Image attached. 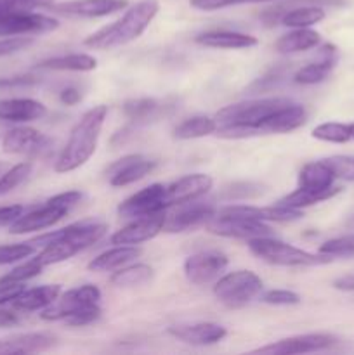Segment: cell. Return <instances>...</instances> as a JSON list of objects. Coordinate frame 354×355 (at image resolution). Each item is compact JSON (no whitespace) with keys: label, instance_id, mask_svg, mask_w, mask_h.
I'll use <instances>...</instances> for the list:
<instances>
[{"label":"cell","instance_id":"cell-25","mask_svg":"<svg viewBox=\"0 0 354 355\" xmlns=\"http://www.w3.org/2000/svg\"><path fill=\"white\" fill-rule=\"evenodd\" d=\"M59 295H61V286L59 284H47V286H37L31 288V290H24L12 304L17 311H44L49 305L54 304Z\"/></svg>","mask_w":354,"mask_h":355},{"label":"cell","instance_id":"cell-39","mask_svg":"<svg viewBox=\"0 0 354 355\" xmlns=\"http://www.w3.org/2000/svg\"><path fill=\"white\" fill-rule=\"evenodd\" d=\"M319 253L321 255L337 257V259H353L354 257V234L340 236V238L328 239L319 246Z\"/></svg>","mask_w":354,"mask_h":355},{"label":"cell","instance_id":"cell-24","mask_svg":"<svg viewBox=\"0 0 354 355\" xmlns=\"http://www.w3.org/2000/svg\"><path fill=\"white\" fill-rule=\"evenodd\" d=\"M56 336L49 333H24L0 340V354H33L51 349Z\"/></svg>","mask_w":354,"mask_h":355},{"label":"cell","instance_id":"cell-30","mask_svg":"<svg viewBox=\"0 0 354 355\" xmlns=\"http://www.w3.org/2000/svg\"><path fill=\"white\" fill-rule=\"evenodd\" d=\"M319 33L309 28H295L290 33L283 35L280 40L276 42V51L281 54H294V52L309 51V49L316 47L319 44Z\"/></svg>","mask_w":354,"mask_h":355},{"label":"cell","instance_id":"cell-56","mask_svg":"<svg viewBox=\"0 0 354 355\" xmlns=\"http://www.w3.org/2000/svg\"><path fill=\"white\" fill-rule=\"evenodd\" d=\"M349 225H351V227H354V217H351V220H349Z\"/></svg>","mask_w":354,"mask_h":355},{"label":"cell","instance_id":"cell-22","mask_svg":"<svg viewBox=\"0 0 354 355\" xmlns=\"http://www.w3.org/2000/svg\"><path fill=\"white\" fill-rule=\"evenodd\" d=\"M47 107L35 99H3L0 101V120L12 121V123H23V121L40 120L45 116Z\"/></svg>","mask_w":354,"mask_h":355},{"label":"cell","instance_id":"cell-10","mask_svg":"<svg viewBox=\"0 0 354 355\" xmlns=\"http://www.w3.org/2000/svg\"><path fill=\"white\" fill-rule=\"evenodd\" d=\"M52 146L54 141L51 137L30 127L12 128L2 139V149L10 155L44 156Z\"/></svg>","mask_w":354,"mask_h":355},{"label":"cell","instance_id":"cell-33","mask_svg":"<svg viewBox=\"0 0 354 355\" xmlns=\"http://www.w3.org/2000/svg\"><path fill=\"white\" fill-rule=\"evenodd\" d=\"M325 7L319 6H298L294 9L287 10L281 16V24L290 28H309L312 24L325 19Z\"/></svg>","mask_w":354,"mask_h":355},{"label":"cell","instance_id":"cell-54","mask_svg":"<svg viewBox=\"0 0 354 355\" xmlns=\"http://www.w3.org/2000/svg\"><path fill=\"white\" fill-rule=\"evenodd\" d=\"M80 101V92L76 89H73V87H68V89H65L61 92V103L66 104V106H73V104H76Z\"/></svg>","mask_w":354,"mask_h":355},{"label":"cell","instance_id":"cell-4","mask_svg":"<svg viewBox=\"0 0 354 355\" xmlns=\"http://www.w3.org/2000/svg\"><path fill=\"white\" fill-rule=\"evenodd\" d=\"M262 291V279L252 270H236L226 274L214 286L219 302L231 309H238L252 302Z\"/></svg>","mask_w":354,"mask_h":355},{"label":"cell","instance_id":"cell-37","mask_svg":"<svg viewBox=\"0 0 354 355\" xmlns=\"http://www.w3.org/2000/svg\"><path fill=\"white\" fill-rule=\"evenodd\" d=\"M312 137L318 141L332 142V144H346L351 141L349 125L337 123V121L321 123L312 130Z\"/></svg>","mask_w":354,"mask_h":355},{"label":"cell","instance_id":"cell-34","mask_svg":"<svg viewBox=\"0 0 354 355\" xmlns=\"http://www.w3.org/2000/svg\"><path fill=\"white\" fill-rule=\"evenodd\" d=\"M298 6H319V7H339L344 6V0H288V2L278 3L274 7H267L262 14H260V19L267 24V26H273L281 21L287 10L294 9Z\"/></svg>","mask_w":354,"mask_h":355},{"label":"cell","instance_id":"cell-29","mask_svg":"<svg viewBox=\"0 0 354 355\" xmlns=\"http://www.w3.org/2000/svg\"><path fill=\"white\" fill-rule=\"evenodd\" d=\"M139 255H141V248H135V245H118L117 248L108 250L96 257L89 263V269L94 272H110V270L118 269L130 260L137 259Z\"/></svg>","mask_w":354,"mask_h":355},{"label":"cell","instance_id":"cell-53","mask_svg":"<svg viewBox=\"0 0 354 355\" xmlns=\"http://www.w3.org/2000/svg\"><path fill=\"white\" fill-rule=\"evenodd\" d=\"M17 322H19V318L14 312L0 309V328H12Z\"/></svg>","mask_w":354,"mask_h":355},{"label":"cell","instance_id":"cell-31","mask_svg":"<svg viewBox=\"0 0 354 355\" xmlns=\"http://www.w3.org/2000/svg\"><path fill=\"white\" fill-rule=\"evenodd\" d=\"M97 61L89 54H69L44 59L37 64L38 69H54V71H92Z\"/></svg>","mask_w":354,"mask_h":355},{"label":"cell","instance_id":"cell-8","mask_svg":"<svg viewBox=\"0 0 354 355\" xmlns=\"http://www.w3.org/2000/svg\"><path fill=\"white\" fill-rule=\"evenodd\" d=\"M108 227L106 224L103 222H97V220H82V222H76V224L68 225V227L61 229V231H56V232H49V234L44 236H38V238L31 239V245L37 248V246H44L49 239H66L68 243L75 245L76 248L82 252V250L89 248L92 246L94 243L99 241L104 234H106Z\"/></svg>","mask_w":354,"mask_h":355},{"label":"cell","instance_id":"cell-42","mask_svg":"<svg viewBox=\"0 0 354 355\" xmlns=\"http://www.w3.org/2000/svg\"><path fill=\"white\" fill-rule=\"evenodd\" d=\"M264 193V186L255 182H236L226 187L222 196L228 200H245V198H255Z\"/></svg>","mask_w":354,"mask_h":355},{"label":"cell","instance_id":"cell-5","mask_svg":"<svg viewBox=\"0 0 354 355\" xmlns=\"http://www.w3.org/2000/svg\"><path fill=\"white\" fill-rule=\"evenodd\" d=\"M99 288L94 286V284H83V286L73 288V290L66 291L61 297L56 298L54 304L42 311L40 318L44 321H66V319L73 318L80 312H85L99 305Z\"/></svg>","mask_w":354,"mask_h":355},{"label":"cell","instance_id":"cell-47","mask_svg":"<svg viewBox=\"0 0 354 355\" xmlns=\"http://www.w3.org/2000/svg\"><path fill=\"white\" fill-rule=\"evenodd\" d=\"M253 2H267V0H191V6L196 7V9L200 10H217L224 9V7Z\"/></svg>","mask_w":354,"mask_h":355},{"label":"cell","instance_id":"cell-3","mask_svg":"<svg viewBox=\"0 0 354 355\" xmlns=\"http://www.w3.org/2000/svg\"><path fill=\"white\" fill-rule=\"evenodd\" d=\"M246 243H248V250L253 255L259 257L264 262L273 263V266L314 267L328 263L330 260H332L330 257L321 255V253H319V255H314V253L295 248V246L287 245V243L273 239L271 236H267V238H253L248 239Z\"/></svg>","mask_w":354,"mask_h":355},{"label":"cell","instance_id":"cell-35","mask_svg":"<svg viewBox=\"0 0 354 355\" xmlns=\"http://www.w3.org/2000/svg\"><path fill=\"white\" fill-rule=\"evenodd\" d=\"M215 130H217V121L215 120L208 116H193L177 125L176 130H174V137L187 141V139L205 137V135L214 134Z\"/></svg>","mask_w":354,"mask_h":355},{"label":"cell","instance_id":"cell-40","mask_svg":"<svg viewBox=\"0 0 354 355\" xmlns=\"http://www.w3.org/2000/svg\"><path fill=\"white\" fill-rule=\"evenodd\" d=\"M42 270H44V266L37 259L28 260V262L21 263L16 269L10 270L9 274L0 277V283H24V281L31 279V277H37Z\"/></svg>","mask_w":354,"mask_h":355},{"label":"cell","instance_id":"cell-6","mask_svg":"<svg viewBox=\"0 0 354 355\" xmlns=\"http://www.w3.org/2000/svg\"><path fill=\"white\" fill-rule=\"evenodd\" d=\"M59 26L54 17L33 12V10H17V12L0 14V37H24V35H42L54 31Z\"/></svg>","mask_w":354,"mask_h":355},{"label":"cell","instance_id":"cell-9","mask_svg":"<svg viewBox=\"0 0 354 355\" xmlns=\"http://www.w3.org/2000/svg\"><path fill=\"white\" fill-rule=\"evenodd\" d=\"M165 210V186H162V184H151V186L144 187L139 193L127 198L118 207V214L124 218H139Z\"/></svg>","mask_w":354,"mask_h":355},{"label":"cell","instance_id":"cell-23","mask_svg":"<svg viewBox=\"0 0 354 355\" xmlns=\"http://www.w3.org/2000/svg\"><path fill=\"white\" fill-rule=\"evenodd\" d=\"M337 62V49L335 45L326 44L319 49V61L311 62V64L304 66V68L298 69L294 75L295 83H301V85H314V83L323 82L326 76L332 73V69L335 68Z\"/></svg>","mask_w":354,"mask_h":355},{"label":"cell","instance_id":"cell-7","mask_svg":"<svg viewBox=\"0 0 354 355\" xmlns=\"http://www.w3.org/2000/svg\"><path fill=\"white\" fill-rule=\"evenodd\" d=\"M207 229L212 234L222 236V238L245 239V241L253 238H267V236L273 234V231L264 222L243 217H228V215L219 214H215L207 222Z\"/></svg>","mask_w":354,"mask_h":355},{"label":"cell","instance_id":"cell-57","mask_svg":"<svg viewBox=\"0 0 354 355\" xmlns=\"http://www.w3.org/2000/svg\"><path fill=\"white\" fill-rule=\"evenodd\" d=\"M2 170H3V165H2V163H0V173H2Z\"/></svg>","mask_w":354,"mask_h":355},{"label":"cell","instance_id":"cell-13","mask_svg":"<svg viewBox=\"0 0 354 355\" xmlns=\"http://www.w3.org/2000/svg\"><path fill=\"white\" fill-rule=\"evenodd\" d=\"M229 260L221 252H200L187 257L184 262V274L193 284H207L219 277L228 267Z\"/></svg>","mask_w":354,"mask_h":355},{"label":"cell","instance_id":"cell-50","mask_svg":"<svg viewBox=\"0 0 354 355\" xmlns=\"http://www.w3.org/2000/svg\"><path fill=\"white\" fill-rule=\"evenodd\" d=\"M23 214L24 207H21V205L0 207V227H3V225H12Z\"/></svg>","mask_w":354,"mask_h":355},{"label":"cell","instance_id":"cell-27","mask_svg":"<svg viewBox=\"0 0 354 355\" xmlns=\"http://www.w3.org/2000/svg\"><path fill=\"white\" fill-rule=\"evenodd\" d=\"M198 44L205 47L215 49H248L259 44L255 37L246 33H238V31H207L196 37Z\"/></svg>","mask_w":354,"mask_h":355},{"label":"cell","instance_id":"cell-51","mask_svg":"<svg viewBox=\"0 0 354 355\" xmlns=\"http://www.w3.org/2000/svg\"><path fill=\"white\" fill-rule=\"evenodd\" d=\"M38 80L35 76H10V78H0V89H14V87H30L35 85Z\"/></svg>","mask_w":354,"mask_h":355},{"label":"cell","instance_id":"cell-20","mask_svg":"<svg viewBox=\"0 0 354 355\" xmlns=\"http://www.w3.org/2000/svg\"><path fill=\"white\" fill-rule=\"evenodd\" d=\"M219 215H228V217H243L252 218L259 222H294L302 217L301 210L295 208H287L276 205L269 208H257V207H245V205H236V207H226L217 211Z\"/></svg>","mask_w":354,"mask_h":355},{"label":"cell","instance_id":"cell-36","mask_svg":"<svg viewBox=\"0 0 354 355\" xmlns=\"http://www.w3.org/2000/svg\"><path fill=\"white\" fill-rule=\"evenodd\" d=\"M153 277V269L144 263H137V266L125 267L115 272L111 276V284L118 288H134L141 286V284L149 283Z\"/></svg>","mask_w":354,"mask_h":355},{"label":"cell","instance_id":"cell-48","mask_svg":"<svg viewBox=\"0 0 354 355\" xmlns=\"http://www.w3.org/2000/svg\"><path fill=\"white\" fill-rule=\"evenodd\" d=\"M80 200H82V193H78V191H66V193L56 194V196L49 198L47 201L51 205L62 208V210L69 211L71 208H75L76 205L80 203Z\"/></svg>","mask_w":354,"mask_h":355},{"label":"cell","instance_id":"cell-12","mask_svg":"<svg viewBox=\"0 0 354 355\" xmlns=\"http://www.w3.org/2000/svg\"><path fill=\"white\" fill-rule=\"evenodd\" d=\"M337 343V338L326 333H311V335H298L292 338L280 340L271 345L260 347L252 350V354H276V355H290V354H309L326 350Z\"/></svg>","mask_w":354,"mask_h":355},{"label":"cell","instance_id":"cell-41","mask_svg":"<svg viewBox=\"0 0 354 355\" xmlns=\"http://www.w3.org/2000/svg\"><path fill=\"white\" fill-rule=\"evenodd\" d=\"M35 253V246L31 243H19V245H2L0 246V266L19 262Z\"/></svg>","mask_w":354,"mask_h":355},{"label":"cell","instance_id":"cell-52","mask_svg":"<svg viewBox=\"0 0 354 355\" xmlns=\"http://www.w3.org/2000/svg\"><path fill=\"white\" fill-rule=\"evenodd\" d=\"M333 288L340 291H354V270L353 272L337 277V279L333 281Z\"/></svg>","mask_w":354,"mask_h":355},{"label":"cell","instance_id":"cell-45","mask_svg":"<svg viewBox=\"0 0 354 355\" xmlns=\"http://www.w3.org/2000/svg\"><path fill=\"white\" fill-rule=\"evenodd\" d=\"M52 0H0V14L17 12V10H33L35 7L51 6Z\"/></svg>","mask_w":354,"mask_h":355},{"label":"cell","instance_id":"cell-15","mask_svg":"<svg viewBox=\"0 0 354 355\" xmlns=\"http://www.w3.org/2000/svg\"><path fill=\"white\" fill-rule=\"evenodd\" d=\"M212 184H214L212 177L205 175V173H193V175H186L176 180L165 187L167 208L187 203V201H196L198 198H201L212 189Z\"/></svg>","mask_w":354,"mask_h":355},{"label":"cell","instance_id":"cell-46","mask_svg":"<svg viewBox=\"0 0 354 355\" xmlns=\"http://www.w3.org/2000/svg\"><path fill=\"white\" fill-rule=\"evenodd\" d=\"M33 44L31 37H6L0 38V58L3 55L16 54V52L24 51L26 47Z\"/></svg>","mask_w":354,"mask_h":355},{"label":"cell","instance_id":"cell-44","mask_svg":"<svg viewBox=\"0 0 354 355\" xmlns=\"http://www.w3.org/2000/svg\"><path fill=\"white\" fill-rule=\"evenodd\" d=\"M260 300L269 305H297L301 304V297L288 290H271L262 295Z\"/></svg>","mask_w":354,"mask_h":355},{"label":"cell","instance_id":"cell-21","mask_svg":"<svg viewBox=\"0 0 354 355\" xmlns=\"http://www.w3.org/2000/svg\"><path fill=\"white\" fill-rule=\"evenodd\" d=\"M169 335L189 345H214L226 338L228 331L215 322H196V324H183L169 328Z\"/></svg>","mask_w":354,"mask_h":355},{"label":"cell","instance_id":"cell-38","mask_svg":"<svg viewBox=\"0 0 354 355\" xmlns=\"http://www.w3.org/2000/svg\"><path fill=\"white\" fill-rule=\"evenodd\" d=\"M31 170H33V165L30 162H24L14 165L6 173H0V196H6L10 191L19 187L31 175Z\"/></svg>","mask_w":354,"mask_h":355},{"label":"cell","instance_id":"cell-49","mask_svg":"<svg viewBox=\"0 0 354 355\" xmlns=\"http://www.w3.org/2000/svg\"><path fill=\"white\" fill-rule=\"evenodd\" d=\"M24 290L23 283H0V305L14 302Z\"/></svg>","mask_w":354,"mask_h":355},{"label":"cell","instance_id":"cell-19","mask_svg":"<svg viewBox=\"0 0 354 355\" xmlns=\"http://www.w3.org/2000/svg\"><path fill=\"white\" fill-rule=\"evenodd\" d=\"M305 120H307V111H305V107L302 104H297L292 101L290 104H287L280 111L271 114L267 120H264L257 127V132H259V135L287 134V132L297 130L298 127H302L305 123Z\"/></svg>","mask_w":354,"mask_h":355},{"label":"cell","instance_id":"cell-2","mask_svg":"<svg viewBox=\"0 0 354 355\" xmlns=\"http://www.w3.org/2000/svg\"><path fill=\"white\" fill-rule=\"evenodd\" d=\"M106 114V106H96L83 113V116L80 118V121L71 130V135H69L65 149L59 155L58 162H56V172H73L94 155Z\"/></svg>","mask_w":354,"mask_h":355},{"label":"cell","instance_id":"cell-26","mask_svg":"<svg viewBox=\"0 0 354 355\" xmlns=\"http://www.w3.org/2000/svg\"><path fill=\"white\" fill-rule=\"evenodd\" d=\"M335 179V173L330 168L328 163L325 159H319V162L305 163L302 166L301 173H298V187L314 191L330 189V187H333Z\"/></svg>","mask_w":354,"mask_h":355},{"label":"cell","instance_id":"cell-18","mask_svg":"<svg viewBox=\"0 0 354 355\" xmlns=\"http://www.w3.org/2000/svg\"><path fill=\"white\" fill-rule=\"evenodd\" d=\"M69 211L62 210V208L51 205L45 201L44 207L35 208L30 214H23L12 225H10V234H24V232H35L47 229L51 225L58 224L62 217H66Z\"/></svg>","mask_w":354,"mask_h":355},{"label":"cell","instance_id":"cell-11","mask_svg":"<svg viewBox=\"0 0 354 355\" xmlns=\"http://www.w3.org/2000/svg\"><path fill=\"white\" fill-rule=\"evenodd\" d=\"M177 210L172 211L170 215H165V222H163V232H184L189 229L198 227L201 224H207L217 210L212 203H194V201H187V203L177 205Z\"/></svg>","mask_w":354,"mask_h":355},{"label":"cell","instance_id":"cell-1","mask_svg":"<svg viewBox=\"0 0 354 355\" xmlns=\"http://www.w3.org/2000/svg\"><path fill=\"white\" fill-rule=\"evenodd\" d=\"M158 0H139L137 3L127 9V12L115 23L103 26L85 38L83 44L90 49H111L125 45L141 37L158 14Z\"/></svg>","mask_w":354,"mask_h":355},{"label":"cell","instance_id":"cell-32","mask_svg":"<svg viewBox=\"0 0 354 355\" xmlns=\"http://www.w3.org/2000/svg\"><path fill=\"white\" fill-rule=\"evenodd\" d=\"M340 193V187H330V189H323V191H314V189H304V187H298L297 191L294 193L287 194V196L281 198L278 201V205L287 208H295V210H301V208L311 207V205L321 203V201L330 200L335 194Z\"/></svg>","mask_w":354,"mask_h":355},{"label":"cell","instance_id":"cell-14","mask_svg":"<svg viewBox=\"0 0 354 355\" xmlns=\"http://www.w3.org/2000/svg\"><path fill=\"white\" fill-rule=\"evenodd\" d=\"M163 222H165V211L134 218V222L111 236V243L113 245H141L162 232Z\"/></svg>","mask_w":354,"mask_h":355},{"label":"cell","instance_id":"cell-16","mask_svg":"<svg viewBox=\"0 0 354 355\" xmlns=\"http://www.w3.org/2000/svg\"><path fill=\"white\" fill-rule=\"evenodd\" d=\"M54 12L78 17H103L127 7V0H68V2L51 3Z\"/></svg>","mask_w":354,"mask_h":355},{"label":"cell","instance_id":"cell-43","mask_svg":"<svg viewBox=\"0 0 354 355\" xmlns=\"http://www.w3.org/2000/svg\"><path fill=\"white\" fill-rule=\"evenodd\" d=\"M326 163L330 165V168L333 170L337 179L347 180V182H354V156H332V158H326Z\"/></svg>","mask_w":354,"mask_h":355},{"label":"cell","instance_id":"cell-28","mask_svg":"<svg viewBox=\"0 0 354 355\" xmlns=\"http://www.w3.org/2000/svg\"><path fill=\"white\" fill-rule=\"evenodd\" d=\"M174 104H167L163 101L149 99V97H142V99H130L124 104V113L128 120L135 121V123H148V121L156 120L162 114H165L167 110H172Z\"/></svg>","mask_w":354,"mask_h":355},{"label":"cell","instance_id":"cell-55","mask_svg":"<svg viewBox=\"0 0 354 355\" xmlns=\"http://www.w3.org/2000/svg\"><path fill=\"white\" fill-rule=\"evenodd\" d=\"M349 130H351V139H354V123L349 125Z\"/></svg>","mask_w":354,"mask_h":355},{"label":"cell","instance_id":"cell-17","mask_svg":"<svg viewBox=\"0 0 354 355\" xmlns=\"http://www.w3.org/2000/svg\"><path fill=\"white\" fill-rule=\"evenodd\" d=\"M156 163L151 159L142 158L141 155H130L118 159L115 165L110 166V184L115 187H124L132 182L144 179L146 175L155 170Z\"/></svg>","mask_w":354,"mask_h":355}]
</instances>
